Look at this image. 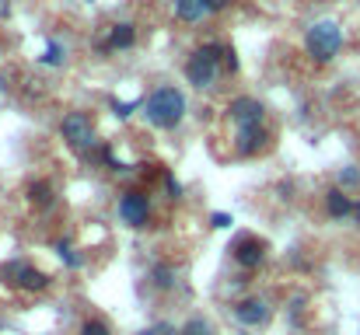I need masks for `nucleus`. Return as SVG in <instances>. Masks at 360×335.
I'll use <instances>...</instances> for the list:
<instances>
[{"instance_id":"nucleus-15","label":"nucleus","mask_w":360,"mask_h":335,"mask_svg":"<svg viewBox=\"0 0 360 335\" xmlns=\"http://www.w3.org/2000/svg\"><path fill=\"white\" fill-rule=\"evenodd\" d=\"M203 14H210L203 0H175V18L179 21H200Z\"/></svg>"},{"instance_id":"nucleus-18","label":"nucleus","mask_w":360,"mask_h":335,"mask_svg":"<svg viewBox=\"0 0 360 335\" xmlns=\"http://www.w3.org/2000/svg\"><path fill=\"white\" fill-rule=\"evenodd\" d=\"M179 335H214V325L203 322V318H189V322L179 329Z\"/></svg>"},{"instance_id":"nucleus-6","label":"nucleus","mask_w":360,"mask_h":335,"mask_svg":"<svg viewBox=\"0 0 360 335\" xmlns=\"http://www.w3.org/2000/svg\"><path fill=\"white\" fill-rule=\"evenodd\" d=\"M0 276H4V280H11L14 287L28 290V294H42V290L49 287V276H46L42 269L28 265V262H7V265L0 269Z\"/></svg>"},{"instance_id":"nucleus-9","label":"nucleus","mask_w":360,"mask_h":335,"mask_svg":"<svg viewBox=\"0 0 360 335\" xmlns=\"http://www.w3.org/2000/svg\"><path fill=\"white\" fill-rule=\"evenodd\" d=\"M266 147H269L266 126H238V133H235V150H238L241 157H255V154L266 150Z\"/></svg>"},{"instance_id":"nucleus-13","label":"nucleus","mask_w":360,"mask_h":335,"mask_svg":"<svg viewBox=\"0 0 360 335\" xmlns=\"http://www.w3.org/2000/svg\"><path fill=\"white\" fill-rule=\"evenodd\" d=\"M28 203H32L35 210H49V206L56 203L53 185H49V182H32V185H28Z\"/></svg>"},{"instance_id":"nucleus-7","label":"nucleus","mask_w":360,"mask_h":335,"mask_svg":"<svg viewBox=\"0 0 360 335\" xmlns=\"http://www.w3.org/2000/svg\"><path fill=\"white\" fill-rule=\"evenodd\" d=\"M269 304L262 301V297H245V301H238L235 304V318H238V325H245V329H262L266 322H269Z\"/></svg>"},{"instance_id":"nucleus-3","label":"nucleus","mask_w":360,"mask_h":335,"mask_svg":"<svg viewBox=\"0 0 360 335\" xmlns=\"http://www.w3.org/2000/svg\"><path fill=\"white\" fill-rule=\"evenodd\" d=\"M221 60H224V46H217V42L200 46V49L186 60V77H189V84L200 88V91H203V88H214Z\"/></svg>"},{"instance_id":"nucleus-26","label":"nucleus","mask_w":360,"mask_h":335,"mask_svg":"<svg viewBox=\"0 0 360 335\" xmlns=\"http://www.w3.org/2000/svg\"><path fill=\"white\" fill-rule=\"evenodd\" d=\"M203 4H207V11L214 14V11H224V7H228L231 0H203Z\"/></svg>"},{"instance_id":"nucleus-5","label":"nucleus","mask_w":360,"mask_h":335,"mask_svg":"<svg viewBox=\"0 0 360 335\" xmlns=\"http://www.w3.org/2000/svg\"><path fill=\"white\" fill-rule=\"evenodd\" d=\"M120 221L126 227H133V230L147 227V221H150V196L143 189H126L120 196Z\"/></svg>"},{"instance_id":"nucleus-23","label":"nucleus","mask_w":360,"mask_h":335,"mask_svg":"<svg viewBox=\"0 0 360 335\" xmlns=\"http://www.w3.org/2000/svg\"><path fill=\"white\" fill-rule=\"evenodd\" d=\"M231 214H214V217H210V227H214V230H224V227H231Z\"/></svg>"},{"instance_id":"nucleus-2","label":"nucleus","mask_w":360,"mask_h":335,"mask_svg":"<svg viewBox=\"0 0 360 335\" xmlns=\"http://www.w3.org/2000/svg\"><path fill=\"white\" fill-rule=\"evenodd\" d=\"M304 49H308V56L315 63H333L340 56V49H343V28L336 21H329V18L315 21L308 28V35H304Z\"/></svg>"},{"instance_id":"nucleus-22","label":"nucleus","mask_w":360,"mask_h":335,"mask_svg":"<svg viewBox=\"0 0 360 335\" xmlns=\"http://www.w3.org/2000/svg\"><path fill=\"white\" fill-rule=\"evenodd\" d=\"M221 67H224L228 74H238V53H235L231 46H224V60H221Z\"/></svg>"},{"instance_id":"nucleus-19","label":"nucleus","mask_w":360,"mask_h":335,"mask_svg":"<svg viewBox=\"0 0 360 335\" xmlns=\"http://www.w3.org/2000/svg\"><path fill=\"white\" fill-rule=\"evenodd\" d=\"M357 185H360V171L357 168H343L340 171V189L347 192V189H357Z\"/></svg>"},{"instance_id":"nucleus-24","label":"nucleus","mask_w":360,"mask_h":335,"mask_svg":"<svg viewBox=\"0 0 360 335\" xmlns=\"http://www.w3.org/2000/svg\"><path fill=\"white\" fill-rule=\"evenodd\" d=\"M165 189H168V196H172V199H179V196H182V185H179L172 175H165Z\"/></svg>"},{"instance_id":"nucleus-16","label":"nucleus","mask_w":360,"mask_h":335,"mask_svg":"<svg viewBox=\"0 0 360 335\" xmlns=\"http://www.w3.org/2000/svg\"><path fill=\"white\" fill-rule=\"evenodd\" d=\"M53 251L60 255V262H63L67 269H81V265H84V258H81V255L74 251V244H70L67 237H60V241L53 244Z\"/></svg>"},{"instance_id":"nucleus-1","label":"nucleus","mask_w":360,"mask_h":335,"mask_svg":"<svg viewBox=\"0 0 360 335\" xmlns=\"http://www.w3.org/2000/svg\"><path fill=\"white\" fill-rule=\"evenodd\" d=\"M143 115L154 129H175L186 115V95L179 88H158L143 98Z\"/></svg>"},{"instance_id":"nucleus-10","label":"nucleus","mask_w":360,"mask_h":335,"mask_svg":"<svg viewBox=\"0 0 360 335\" xmlns=\"http://www.w3.org/2000/svg\"><path fill=\"white\" fill-rule=\"evenodd\" d=\"M228 115L235 119V126H262V119H266V109H262V102H255V98L241 95V98H231V105H228Z\"/></svg>"},{"instance_id":"nucleus-12","label":"nucleus","mask_w":360,"mask_h":335,"mask_svg":"<svg viewBox=\"0 0 360 335\" xmlns=\"http://www.w3.org/2000/svg\"><path fill=\"white\" fill-rule=\"evenodd\" d=\"M354 206H357V203H354L340 185L326 192V214H329L333 221H347V217H354Z\"/></svg>"},{"instance_id":"nucleus-4","label":"nucleus","mask_w":360,"mask_h":335,"mask_svg":"<svg viewBox=\"0 0 360 335\" xmlns=\"http://www.w3.org/2000/svg\"><path fill=\"white\" fill-rule=\"evenodd\" d=\"M60 136L77 150V154H91L95 147V122L88 112H67L60 122Z\"/></svg>"},{"instance_id":"nucleus-20","label":"nucleus","mask_w":360,"mask_h":335,"mask_svg":"<svg viewBox=\"0 0 360 335\" xmlns=\"http://www.w3.org/2000/svg\"><path fill=\"white\" fill-rule=\"evenodd\" d=\"M81 335H112V332H109V325H105L102 318H88V322L81 325Z\"/></svg>"},{"instance_id":"nucleus-11","label":"nucleus","mask_w":360,"mask_h":335,"mask_svg":"<svg viewBox=\"0 0 360 335\" xmlns=\"http://www.w3.org/2000/svg\"><path fill=\"white\" fill-rule=\"evenodd\" d=\"M133 42H136V28H133L129 21H120V25L109 28V39H102L98 49H102V53H116V49H129Z\"/></svg>"},{"instance_id":"nucleus-27","label":"nucleus","mask_w":360,"mask_h":335,"mask_svg":"<svg viewBox=\"0 0 360 335\" xmlns=\"http://www.w3.org/2000/svg\"><path fill=\"white\" fill-rule=\"evenodd\" d=\"M354 221L360 223V203H357V206H354Z\"/></svg>"},{"instance_id":"nucleus-14","label":"nucleus","mask_w":360,"mask_h":335,"mask_svg":"<svg viewBox=\"0 0 360 335\" xmlns=\"http://www.w3.org/2000/svg\"><path fill=\"white\" fill-rule=\"evenodd\" d=\"M150 283H154V290H172L175 287V265L172 262H154L150 265Z\"/></svg>"},{"instance_id":"nucleus-17","label":"nucleus","mask_w":360,"mask_h":335,"mask_svg":"<svg viewBox=\"0 0 360 335\" xmlns=\"http://www.w3.org/2000/svg\"><path fill=\"white\" fill-rule=\"evenodd\" d=\"M63 60H67V49H63L56 39H49V42H46V56H42V63H46V67H63Z\"/></svg>"},{"instance_id":"nucleus-8","label":"nucleus","mask_w":360,"mask_h":335,"mask_svg":"<svg viewBox=\"0 0 360 335\" xmlns=\"http://www.w3.org/2000/svg\"><path fill=\"white\" fill-rule=\"evenodd\" d=\"M231 251H235V262H238L241 269H259L266 262V241H259L252 234H241Z\"/></svg>"},{"instance_id":"nucleus-21","label":"nucleus","mask_w":360,"mask_h":335,"mask_svg":"<svg viewBox=\"0 0 360 335\" xmlns=\"http://www.w3.org/2000/svg\"><path fill=\"white\" fill-rule=\"evenodd\" d=\"M140 105H143V102H112V112H116V119H129Z\"/></svg>"},{"instance_id":"nucleus-25","label":"nucleus","mask_w":360,"mask_h":335,"mask_svg":"<svg viewBox=\"0 0 360 335\" xmlns=\"http://www.w3.org/2000/svg\"><path fill=\"white\" fill-rule=\"evenodd\" d=\"M140 335H179V332H175L172 325H165V322H161V325H150L147 332H140Z\"/></svg>"}]
</instances>
